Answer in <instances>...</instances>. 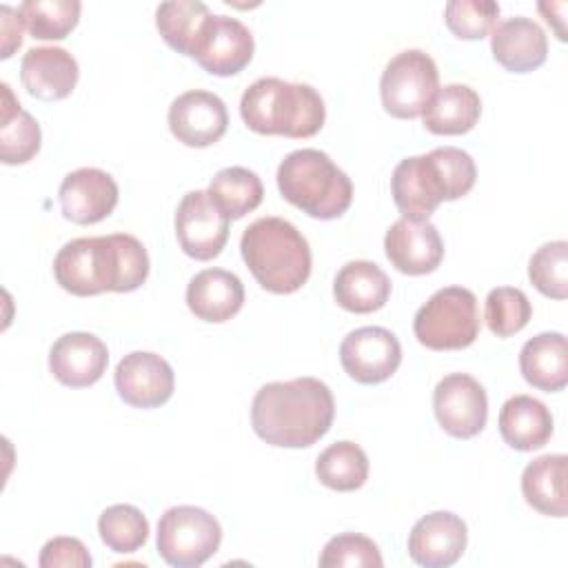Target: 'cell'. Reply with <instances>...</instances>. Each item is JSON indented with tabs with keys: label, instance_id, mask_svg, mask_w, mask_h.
<instances>
[{
	"label": "cell",
	"instance_id": "cell-15",
	"mask_svg": "<svg viewBox=\"0 0 568 568\" xmlns=\"http://www.w3.org/2000/svg\"><path fill=\"white\" fill-rule=\"evenodd\" d=\"M226 104L211 91H186L169 106V129L186 146H211L226 133Z\"/></svg>",
	"mask_w": 568,
	"mask_h": 568
},
{
	"label": "cell",
	"instance_id": "cell-20",
	"mask_svg": "<svg viewBox=\"0 0 568 568\" xmlns=\"http://www.w3.org/2000/svg\"><path fill=\"white\" fill-rule=\"evenodd\" d=\"M78 62L62 47H33L22 55L20 80L24 89L44 102L67 98L78 82Z\"/></svg>",
	"mask_w": 568,
	"mask_h": 568
},
{
	"label": "cell",
	"instance_id": "cell-14",
	"mask_svg": "<svg viewBox=\"0 0 568 568\" xmlns=\"http://www.w3.org/2000/svg\"><path fill=\"white\" fill-rule=\"evenodd\" d=\"M115 390L133 408H155L171 399L175 375L171 364L158 353L133 351L115 366Z\"/></svg>",
	"mask_w": 568,
	"mask_h": 568
},
{
	"label": "cell",
	"instance_id": "cell-17",
	"mask_svg": "<svg viewBox=\"0 0 568 568\" xmlns=\"http://www.w3.org/2000/svg\"><path fill=\"white\" fill-rule=\"evenodd\" d=\"M115 180L93 166H82L64 175L58 197L62 215L73 224H95L109 217L118 204Z\"/></svg>",
	"mask_w": 568,
	"mask_h": 568
},
{
	"label": "cell",
	"instance_id": "cell-3",
	"mask_svg": "<svg viewBox=\"0 0 568 568\" xmlns=\"http://www.w3.org/2000/svg\"><path fill=\"white\" fill-rule=\"evenodd\" d=\"M475 178V162L464 149L439 146L426 155L404 158L393 171L390 193L404 217L428 220L442 202L466 195Z\"/></svg>",
	"mask_w": 568,
	"mask_h": 568
},
{
	"label": "cell",
	"instance_id": "cell-30",
	"mask_svg": "<svg viewBox=\"0 0 568 568\" xmlns=\"http://www.w3.org/2000/svg\"><path fill=\"white\" fill-rule=\"evenodd\" d=\"M315 475L326 488L351 493L362 488L368 479V457L355 442H335L320 453Z\"/></svg>",
	"mask_w": 568,
	"mask_h": 568
},
{
	"label": "cell",
	"instance_id": "cell-29",
	"mask_svg": "<svg viewBox=\"0 0 568 568\" xmlns=\"http://www.w3.org/2000/svg\"><path fill=\"white\" fill-rule=\"evenodd\" d=\"M206 193L229 220H240L260 206L264 186L255 171L244 166H226L213 175Z\"/></svg>",
	"mask_w": 568,
	"mask_h": 568
},
{
	"label": "cell",
	"instance_id": "cell-27",
	"mask_svg": "<svg viewBox=\"0 0 568 568\" xmlns=\"http://www.w3.org/2000/svg\"><path fill=\"white\" fill-rule=\"evenodd\" d=\"M424 126L435 135L470 131L481 115V100L468 84H444L424 109Z\"/></svg>",
	"mask_w": 568,
	"mask_h": 568
},
{
	"label": "cell",
	"instance_id": "cell-19",
	"mask_svg": "<svg viewBox=\"0 0 568 568\" xmlns=\"http://www.w3.org/2000/svg\"><path fill=\"white\" fill-rule=\"evenodd\" d=\"M109 364L106 344L93 333L73 331L58 337L49 351V371L53 377L71 388L95 384Z\"/></svg>",
	"mask_w": 568,
	"mask_h": 568
},
{
	"label": "cell",
	"instance_id": "cell-7",
	"mask_svg": "<svg viewBox=\"0 0 568 568\" xmlns=\"http://www.w3.org/2000/svg\"><path fill=\"white\" fill-rule=\"evenodd\" d=\"M415 337L430 351H459L479 335L477 297L464 286H444L419 306L413 320Z\"/></svg>",
	"mask_w": 568,
	"mask_h": 568
},
{
	"label": "cell",
	"instance_id": "cell-5",
	"mask_svg": "<svg viewBox=\"0 0 568 568\" xmlns=\"http://www.w3.org/2000/svg\"><path fill=\"white\" fill-rule=\"evenodd\" d=\"M240 115L251 131L262 135L311 138L322 129L326 109L311 84L260 78L242 93Z\"/></svg>",
	"mask_w": 568,
	"mask_h": 568
},
{
	"label": "cell",
	"instance_id": "cell-23",
	"mask_svg": "<svg viewBox=\"0 0 568 568\" xmlns=\"http://www.w3.org/2000/svg\"><path fill=\"white\" fill-rule=\"evenodd\" d=\"M524 379L539 390L555 393L568 384V344L564 333L548 331L530 337L519 351Z\"/></svg>",
	"mask_w": 568,
	"mask_h": 568
},
{
	"label": "cell",
	"instance_id": "cell-36",
	"mask_svg": "<svg viewBox=\"0 0 568 568\" xmlns=\"http://www.w3.org/2000/svg\"><path fill=\"white\" fill-rule=\"evenodd\" d=\"M499 4L493 0H450L444 9L446 27L464 40H481L495 27Z\"/></svg>",
	"mask_w": 568,
	"mask_h": 568
},
{
	"label": "cell",
	"instance_id": "cell-16",
	"mask_svg": "<svg viewBox=\"0 0 568 568\" xmlns=\"http://www.w3.org/2000/svg\"><path fill=\"white\" fill-rule=\"evenodd\" d=\"M384 251L399 273L426 275L442 264L444 242L428 220L399 217L384 235Z\"/></svg>",
	"mask_w": 568,
	"mask_h": 568
},
{
	"label": "cell",
	"instance_id": "cell-21",
	"mask_svg": "<svg viewBox=\"0 0 568 568\" xmlns=\"http://www.w3.org/2000/svg\"><path fill=\"white\" fill-rule=\"evenodd\" d=\"M490 51L506 71L528 73L546 62L548 40L532 18L515 16L490 31Z\"/></svg>",
	"mask_w": 568,
	"mask_h": 568
},
{
	"label": "cell",
	"instance_id": "cell-13",
	"mask_svg": "<svg viewBox=\"0 0 568 568\" xmlns=\"http://www.w3.org/2000/svg\"><path fill=\"white\" fill-rule=\"evenodd\" d=\"M339 362L355 382L379 384L399 368L402 346L393 331L384 326H362L342 339Z\"/></svg>",
	"mask_w": 568,
	"mask_h": 568
},
{
	"label": "cell",
	"instance_id": "cell-9",
	"mask_svg": "<svg viewBox=\"0 0 568 568\" xmlns=\"http://www.w3.org/2000/svg\"><path fill=\"white\" fill-rule=\"evenodd\" d=\"M435 60L422 49L399 51L388 60L379 80L382 104L386 113L399 120H413L424 113L439 89Z\"/></svg>",
	"mask_w": 568,
	"mask_h": 568
},
{
	"label": "cell",
	"instance_id": "cell-33",
	"mask_svg": "<svg viewBox=\"0 0 568 568\" xmlns=\"http://www.w3.org/2000/svg\"><path fill=\"white\" fill-rule=\"evenodd\" d=\"M98 532L109 550L126 555L146 544L149 521L140 508L131 504H115L102 510L98 519Z\"/></svg>",
	"mask_w": 568,
	"mask_h": 568
},
{
	"label": "cell",
	"instance_id": "cell-12",
	"mask_svg": "<svg viewBox=\"0 0 568 568\" xmlns=\"http://www.w3.org/2000/svg\"><path fill=\"white\" fill-rule=\"evenodd\" d=\"M255 42L246 24L231 16L211 13L204 22L191 58L211 75H235L253 58Z\"/></svg>",
	"mask_w": 568,
	"mask_h": 568
},
{
	"label": "cell",
	"instance_id": "cell-38",
	"mask_svg": "<svg viewBox=\"0 0 568 568\" xmlns=\"http://www.w3.org/2000/svg\"><path fill=\"white\" fill-rule=\"evenodd\" d=\"M38 564L40 568H91V555L75 537H53L42 546Z\"/></svg>",
	"mask_w": 568,
	"mask_h": 568
},
{
	"label": "cell",
	"instance_id": "cell-18",
	"mask_svg": "<svg viewBox=\"0 0 568 568\" xmlns=\"http://www.w3.org/2000/svg\"><path fill=\"white\" fill-rule=\"evenodd\" d=\"M468 528L462 517L448 510L424 515L408 535V555L426 568L453 566L466 550Z\"/></svg>",
	"mask_w": 568,
	"mask_h": 568
},
{
	"label": "cell",
	"instance_id": "cell-39",
	"mask_svg": "<svg viewBox=\"0 0 568 568\" xmlns=\"http://www.w3.org/2000/svg\"><path fill=\"white\" fill-rule=\"evenodd\" d=\"M0 29H2V53L0 58H9L13 49L22 42V18L18 9H11L7 4L0 7Z\"/></svg>",
	"mask_w": 568,
	"mask_h": 568
},
{
	"label": "cell",
	"instance_id": "cell-31",
	"mask_svg": "<svg viewBox=\"0 0 568 568\" xmlns=\"http://www.w3.org/2000/svg\"><path fill=\"white\" fill-rule=\"evenodd\" d=\"M209 16H211V11L204 2L171 0V2H162L158 7L155 27L171 49L191 58L195 40L200 36L204 22L209 20Z\"/></svg>",
	"mask_w": 568,
	"mask_h": 568
},
{
	"label": "cell",
	"instance_id": "cell-10",
	"mask_svg": "<svg viewBox=\"0 0 568 568\" xmlns=\"http://www.w3.org/2000/svg\"><path fill=\"white\" fill-rule=\"evenodd\" d=\"M433 410L448 435L468 439L486 426L488 397L473 375L450 373L442 377L433 390Z\"/></svg>",
	"mask_w": 568,
	"mask_h": 568
},
{
	"label": "cell",
	"instance_id": "cell-8",
	"mask_svg": "<svg viewBox=\"0 0 568 568\" xmlns=\"http://www.w3.org/2000/svg\"><path fill=\"white\" fill-rule=\"evenodd\" d=\"M222 541L220 521L197 506H173L158 521V552L175 568H197Z\"/></svg>",
	"mask_w": 568,
	"mask_h": 568
},
{
	"label": "cell",
	"instance_id": "cell-35",
	"mask_svg": "<svg viewBox=\"0 0 568 568\" xmlns=\"http://www.w3.org/2000/svg\"><path fill=\"white\" fill-rule=\"evenodd\" d=\"M486 324L497 337H510L519 333L530 315L532 306L521 288L497 286L486 295Z\"/></svg>",
	"mask_w": 568,
	"mask_h": 568
},
{
	"label": "cell",
	"instance_id": "cell-11",
	"mask_svg": "<svg viewBox=\"0 0 568 568\" xmlns=\"http://www.w3.org/2000/svg\"><path fill=\"white\" fill-rule=\"evenodd\" d=\"M175 237L189 257L213 260L229 240V217L206 191H189L175 211Z\"/></svg>",
	"mask_w": 568,
	"mask_h": 568
},
{
	"label": "cell",
	"instance_id": "cell-28",
	"mask_svg": "<svg viewBox=\"0 0 568 568\" xmlns=\"http://www.w3.org/2000/svg\"><path fill=\"white\" fill-rule=\"evenodd\" d=\"M2 89V120H0V160L4 164H24L38 151L42 131L36 118L20 106L7 82Z\"/></svg>",
	"mask_w": 568,
	"mask_h": 568
},
{
	"label": "cell",
	"instance_id": "cell-37",
	"mask_svg": "<svg viewBox=\"0 0 568 568\" xmlns=\"http://www.w3.org/2000/svg\"><path fill=\"white\" fill-rule=\"evenodd\" d=\"M322 568H342V566H364L382 568L384 559L377 544L359 532H342L326 541L320 555Z\"/></svg>",
	"mask_w": 568,
	"mask_h": 568
},
{
	"label": "cell",
	"instance_id": "cell-22",
	"mask_svg": "<svg viewBox=\"0 0 568 568\" xmlns=\"http://www.w3.org/2000/svg\"><path fill=\"white\" fill-rule=\"evenodd\" d=\"M244 304L242 280L224 268H204L186 286V306L202 322H226Z\"/></svg>",
	"mask_w": 568,
	"mask_h": 568
},
{
	"label": "cell",
	"instance_id": "cell-32",
	"mask_svg": "<svg viewBox=\"0 0 568 568\" xmlns=\"http://www.w3.org/2000/svg\"><path fill=\"white\" fill-rule=\"evenodd\" d=\"M78 0H24L18 7L22 24L38 40H62L78 24Z\"/></svg>",
	"mask_w": 568,
	"mask_h": 568
},
{
	"label": "cell",
	"instance_id": "cell-24",
	"mask_svg": "<svg viewBox=\"0 0 568 568\" xmlns=\"http://www.w3.org/2000/svg\"><path fill=\"white\" fill-rule=\"evenodd\" d=\"M333 295L351 313H373L388 302L390 280L375 262L353 260L337 271Z\"/></svg>",
	"mask_w": 568,
	"mask_h": 568
},
{
	"label": "cell",
	"instance_id": "cell-1",
	"mask_svg": "<svg viewBox=\"0 0 568 568\" xmlns=\"http://www.w3.org/2000/svg\"><path fill=\"white\" fill-rule=\"evenodd\" d=\"M55 282L71 295L89 297L104 291L129 293L149 275V253L129 233L78 237L53 257Z\"/></svg>",
	"mask_w": 568,
	"mask_h": 568
},
{
	"label": "cell",
	"instance_id": "cell-25",
	"mask_svg": "<svg viewBox=\"0 0 568 568\" xmlns=\"http://www.w3.org/2000/svg\"><path fill=\"white\" fill-rule=\"evenodd\" d=\"M499 433L515 450H537L552 435V415L532 395H513L499 410Z\"/></svg>",
	"mask_w": 568,
	"mask_h": 568
},
{
	"label": "cell",
	"instance_id": "cell-2",
	"mask_svg": "<svg viewBox=\"0 0 568 568\" xmlns=\"http://www.w3.org/2000/svg\"><path fill=\"white\" fill-rule=\"evenodd\" d=\"M335 417L331 388L317 377L264 384L251 404V424L260 439L280 448H306L322 439Z\"/></svg>",
	"mask_w": 568,
	"mask_h": 568
},
{
	"label": "cell",
	"instance_id": "cell-26",
	"mask_svg": "<svg viewBox=\"0 0 568 568\" xmlns=\"http://www.w3.org/2000/svg\"><path fill=\"white\" fill-rule=\"evenodd\" d=\"M566 462L568 457L541 455L532 459L521 473V493L524 499L548 517H566L568 497H566Z\"/></svg>",
	"mask_w": 568,
	"mask_h": 568
},
{
	"label": "cell",
	"instance_id": "cell-6",
	"mask_svg": "<svg viewBox=\"0 0 568 568\" xmlns=\"http://www.w3.org/2000/svg\"><path fill=\"white\" fill-rule=\"evenodd\" d=\"M277 189L286 202L317 220H335L353 202L351 178L320 149H297L277 166Z\"/></svg>",
	"mask_w": 568,
	"mask_h": 568
},
{
	"label": "cell",
	"instance_id": "cell-34",
	"mask_svg": "<svg viewBox=\"0 0 568 568\" xmlns=\"http://www.w3.org/2000/svg\"><path fill=\"white\" fill-rule=\"evenodd\" d=\"M528 277L532 286L552 300H566L568 295V242L555 240L541 244L530 262Z\"/></svg>",
	"mask_w": 568,
	"mask_h": 568
},
{
	"label": "cell",
	"instance_id": "cell-4",
	"mask_svg": "<svg viewBox=\"0 0 568 568\" xmlns=\"http://www.w3.org/2000/svg\"><path fill=\"white\" fill-rule=\"evenodd\" d=\"M240 251L257 284L271 293H295L311 275V246L284 217L268 215L251 222L242 233Z\"/></svg>",
	"mask_w": 568,
	"mask_h": 568
}]
</instances>
